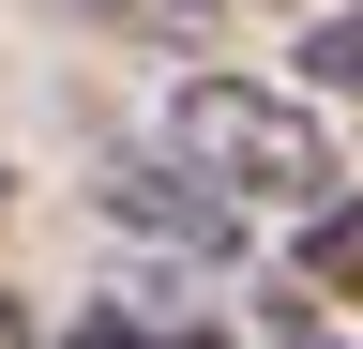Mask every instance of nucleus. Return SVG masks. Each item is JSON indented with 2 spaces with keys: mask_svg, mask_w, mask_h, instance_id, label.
I'll return each mask as SVG.
<instances>
[{
  "mask_svg": "<svg viewBox=\"0 0 363 349\" xmlns=\"http://www.w3.org/2000/svg\"><path fill=\"white\" fill-rule=\"evenodd\" d=\"M167 167L227 213H333L348 167H333V122L272 76H182L167 92Z\"/></svg>",
  "mask_w": 363,
  "mask_h": 349,
  "instance_id": "1",
  "label": "nucleus"
},
{
  "mask_svg": "<svg viewBox=\"0 0 363 349\" xmlns=\"http://www.w3.org/2000/svg\"><path fill=\"white\" fill-rule=\"evenodd\" d=\"M303 289H363V198L303 213Z\"/></svg>",
  "mask_w": 363,
  "mask_h": 349,
  "instance_id": "4",
  "label": "nucleus"
},
{
  "mask_svg": "<svg viewBox=\"0 0 363 349\" xmlns=\"http://www.w3.org/2000/svg\"><path fill=\"white\" fill-rule=\"evenodd\" d=\"M272 349H333V334H272Z\"/></svg>",
  "mask_w": 363,
  "mask_h": 349,
  "instance_id": "7",
  "label": "nucleus"
},
{
  "mask_svg": "<svg viewBox=\"0 0 363 349\" xmlns=\"http://www.w3.org/2000/svg\"><path fill=\"white\" fill-rule=\"evenodd\" d=\"M303 76H318V92H363V0H348V16H318V31H303Z\"/></svg>",
  "mask_w": 363,
  "mask_h": 349,
  "instance_id": "5",
  "label": "nucleus"
},
{
  "mask_svg": "<svg viewBox=\"0 0 363 349\" xmlns=\"http://www.w3.org/2000/svg\"><path fill=\"white\" fill-rule=\"evenodd\" d=\"M91 198H106V228H136V243H182V258H227V243H242V213H227V198H197L167 152H121Z\"/></svg>",
  "mask_w": 363,
  "mask_h": 349,
  "instance_id": "2",
  "label": "nucleus"
},
{
  "mask_svg": "<svg viewBox=\"0 0 363 349\" xmlns=\"http://www.w3.org/2000/svg\"><path fill=\"white\" fill-rule=\"evenodd\" d=\"M0 198H16V183H0Z\"/></svg>",
  "mask_w": 363,
  "mask_h": 349,
  "instance_id": "8",
  "label": "nucleus"
},
{
  "mask_svg": "<svg viewBox=\"0 0 363 349\" xmlns=\"http://www.w3.org/2000/svg\"><path fill=\"white\" fill-rule=\"evenodd\" d=\"M0 349H30V319H16V304H0Z\"/></svg>",
  "mask_w": 363,
  "mask_h": 349,
  "instance_id": "6",
  "label": "nucleus"
},
{
  "mask_svg": "<svg viewBox=\"0 0 363 349\" xmlns=\"http://www.w3.org/2000/svg\"><path fill=\"white\" fill-rule=\"evenodd\" d=\"M61 349H227V334H212L182 289H106V304H91V319H76Z\"/></svg>",
  "mask_w": 363,
  "mask_h": 349,
  "instance_id": "3",
  "label": "nucleus"
}]
</instances>
